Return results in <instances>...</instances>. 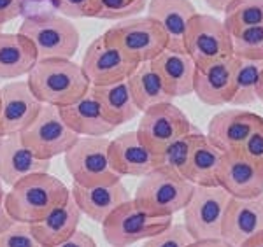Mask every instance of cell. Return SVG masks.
<instances>
[{"label": "cell", "mask_w": 263, "mask_h": 247, "mask_svg": "<svg viewBox=\"0 0 263 247\" xmlns=\"http://www.w3.org/2000/svg\"><path fill=\"white\" fill-rule=\"evenodd\" d=\"M172 218H156L144 212L134 200L114 208L102 223V233L111 247H130L167 230Z\"/></svg>", "instance_id": "obj_6"}, {"label": "cell", "mask_w": 263, "mask_h": 247, "mask_svg": "<svg viewBox=\"0 0 263 247\" xmlns=\"http://www.w3.org/2000/svg\"><path fill=\"white\" fill-rule=\"evenodd\" d=\"M263 74V62L239 60L235 74V88L230 100L232 107H244L258 100V84Z\"/></svg>", "instance_id": "obj_29"}, {"label": "cell", "mask_w": 263, "mask_h": 247, "mask_svg": "<svg viewBox=\"0 0 263 247\" xmlns=\"http://www.w3.org/2000/svg\"><path fill=\"white\" fill-rule=\"evenodd\" d=\"M23 9V0H0V27L16 20Z\"/></svg>", "instance_id": "obj_38"}, {"label": "cell", "mask_w": 263, "mask_h": 247, "mask_svg": "<svg viewBox=\"0 0 263 247\" xmlns=\"http://www.w3.org/2000/svg\"><path fill=\"white\" fill-rule=\"evenodd\" d=\"M263 123L260 114L244 109H227L214 114L207 126L205 137L221 153H235L242 147L251 131Z\"/></svg>", "instance_id": "obj_15"}, {"label": "cell", "mask_w": 263, "mask_h": 247, "mask_svg": "<svg viewBox=\"0 0 263 247\" xmlns=\"http://www.w3.org/2000/svg\"><path fill=\"white\" fill-rule=\"evenodd\" d=\"M230 198V195L219 186L214 188L195 186L188 205L182 208L184 214L182 224L193 240L221 238L224 212Z\"/></svg>", "instance_id": "obj_9"}, {"label": "cell", "mask_w": 263, "mask_h": 247, "mask_svg": "<svg viewBox=\"0 0 263 247\" xmlns=\"http://www.w3.org/2000/svg\"><path fill=\"white\" fill-rule=\"evenodd\" d=\"M83 212L79 211L78 203L72 195L62 203L54 207L44 219L35 224H30L33 237L42 247L57 245L60 242L67 240L69 237L78 232V226L81 223Z\"/></svg>", "instance_id": "obj_24"}, {"label": "cell", "mask_w": 263, "mask_h": 247, "mask_svg": "<svg viewBox=\"0 0 263 247\" xmlns=\"http://www.w3.org/2000/svg\"><path fill=\"white\" fill-rule=\"evenodd\" d=\"M70 195V189L49 172L32 174L21 179L4 195V205L16 223L35 224L62 205Z\"/></svg>", "instance_id": "obj_2"}, {"label": "cell", "mask_w": 263, "mask_h": 247, "mask_svg": "<svg viewBox=\"0 0 263 247\" xmlns=\"http://www.w3.org/2000/svg\"><path fill=\"white\" fill-rule=\"evenodd\" d=\"M60 114L67 126L79 137H105L116 130V126L105 118L104 109L91 88L83 99L67 107H60Z\"/></svg>", "instance_id": "obj_21"}, {"label": "cell", "mask_w": 263, "mask_h": 247, "mask_svg": "<svg viewBox=\"0 0 263 247\" xmlns=\"http://www.w3.org/2000/svg\"><path fill=\"white\" fill-rule=\"evenodd\" d=\"M2 140H4V137H0V144H2Z\"/></svg>", "instance_id": "obj_46"}, {"label": "cell", "mask_w": 263, "mask_h": 247, "mask_svg": "<svg viewBox=\"0 0 263 247\" xmlns=\"http://www.w3.org/2000/svg\"><path fill=\"white\" fill-rule=\"evenodd\" d=\"M79 65L91 86H109L128 79L139 63L100 35L88 46Z\"/></svg>", "instance_id": "obj_12"}, {"label": "cell", "mask_w": 263, "mask_h": 247, "mask_svg": "<svg viewBox=\"0 0 263 247\" xmlns=\"http://www.w3.org/2000/svg\"><path fill=\"white\" fill-rule=\"evenodd\" d=\"M109 163L120 177H144L162 165L160 156L151 153L137 131H125L109 142Z\"/></svg>", "instance_id": "obj_16"}, {"label": "cell", "mask_w": 263, "mask_h": 247, "mask_svg": "<svg viewBox=\"0 0 263 247\" xmlns=\"http://www.w3.org/2000/svg\"><path fill=\"white\" fill-rule=\"evenodd\" d=\"M37 62V51L27 37L20 32H0V79H20L28 75Z\"/></svg>", "instance_id": "obj_25"}, {"label": "cell", "mask_w": 263, "mask_h": 247, "mask_svg": "<svg viewBox=\"0 0 263 247\" xmlns=\"http://www.w3.org/2000/svg\"><path fill=\"white\" fill-rule=\"evenodd\" d=\"M0 247H42L33 237L30 224L14 223L9 230L0 233Z\"/></svg>", "instance_id": "obj_35"}, {"label": "cell", "mask_w": 263, "mask_h": 247, "mask_svg": "<svg viewBox=\"0 0 263 247\" xmlns=\"http://www.w3.org/2000/svg\"><path fill=\"white\" fill-rule=\"evenodd\" d=\"M2 195H6V193H4V184H2V181H0V197H2Z\"/></svg>", "instance_id": "obj_45"}, {"label": "cell", "mask_w": 263, "mask_h": 247, "mask_svg": "<svg viewBox=\"0 0 263 247\" xmlns=\"http://www.w3.org/2000/svg\"><path fill=\"white\" fill-rule=\"evenodd\" d=\"M130 88V93L134 97V102L137 105L139 112H144L153 105L165 104V102H172L174 99L163 88L162 79L151 67V62L139 63L134 74L126 79Z\"/></svg>", "instance_id": "obj_28"}, {"label": "cell", "mask_w": 263, "mask_h": 247, "mask_svg": "<svg viewBox=\"0 0 263 247\" xmlns=\"http://www.w3.org/2000/svg\"><path fill=\"white\" fill-rule=\"evenodd\" d=\"M51 160L37 158L23 144L21 135L4 137L0 144V181L6 186H14L21 179L32 174L49 172Z\"/></svg>", "instance_id": "obj_20"}, {"label": "cell", "mask_w": 263, "mask_h": 247, "mask_svg": "<svg viewBox=\"0 0 263 247\" xmlns=\"http://www.w3.org/2000/svg\"><path fill=\"white\" fill-rule=\"evenodd\" d=\"M147 7V0H93V18L123 21L135 18Z\"/></svg>", "instance_id": "obj_31"}, {"label": "cell", "mask_w": 263, "mask_h": 247, "mask_svg": "<svg viewBox=\"0 0 263 247\" xmlns=\"http://www.w3.org/2000/svg\"><path fill=\"white\" fill-rule=\"evenodd\" d=\"M239 247H263V232L256 233L254 237L248 238L244 244H240Z\"/></svg>", "instance_id": "obj_43"}, {"label": "cell", "mask_w": 263, "mask_h": 247, "mask_svg": "<svg viewBox=\"0 0 263 247\" xmlns=\"http://www.w3.org/2000/svg\"><path fill=\"white\" fill-rule=\"evenodd\" d=\"M184 51L197 67H203L219 58L232 56V37L223 21L211 14L193 16L186 30Z\"/></svg>", "instance_id": "obj_11"}, {"label": "cell", "mask_w": 263, "mask_h": 247, "mask_svg": "<svg viewBox=\"0 0 263 247\" xmlns=\"http://www.w3.org/2000/svg\"><path fill=\"white\" fill-rule=\"evenodd\" d=\"M41 107L27 79L6 83L0 88V137L21 134L37 118Z\"/></svg>", "instance_id": "obj_13"}, {"label": "cell", "mask_w": 263, "mask_h": 247, "mask_svg": "<svg viewBox=\"0 0 263 247\" xmlns=\"http://www.w3.org/2000/svg\"><path fill=\"white\" fill-rule=\"evenodd\" d=\"M27 83L41 104L58 109L83 99L91 88L79 63L60 58L39 60L28 72Z\"/></svg>", "instance_id": "obj_1"}, {"label": "cell", "mask_w": 263, "mask_h": 247, "mask_svg": "<svg viewBox=\"0 0 263 247\" xmlns=\"http://www.w3.org/2000/svg\"><path fill=\"white\" fill-rule=\"evenodd\" d=\"M258 100H261V102H263V74H261L260 84H258Z\"/></svg>", "instance_id": "obj_44"}, {"label": "cell", "mask_w": 263, "mask_h": 247, "mask_svg": "<svg viewBox=\"0 0 263 247\" xmlns=\"http://www.w3.org/2000/svg\"><path fill=\"white\" fill-rule=\"evenodd\" d=\"M14 223L16 221L11 218L6 205H4V195H2V197H0V233H4L6 230H9Z\"/></svg>", "instance_id": "obj_40"}, {"label": "cell", "mask_w": 263, "mask_h": 247, "mask_svg": "<svg viewBox=\"0 0 263 247\" xmlns=\"http://www.w3.org/2000/svg\"><path fill=\"white\" fill-rule=\"evenodd\" d=\"M197 9L190 0H149L147 18L160 25L167 37L168 51H184V37L188 25Z\"/></svg>", "instance_id": "obj_19"}, {"label": "cell", "mask_w": 263, "mask_h": 247, "mask_svg": "<svg viewBox=\"0 0 263 247\" xmlns=\"http://www.w3.org/2000/svg\"><path fill=\"white\" fill-rule=\"evenodd\" d=\"M192 130L188 116L172 102H165L144 110L135 131L144 146L160 156L172 142Z\"/></svg>", "instance_id": "obj_10"}, {"label": "cell", "mask_w": 263, "mask_h": 247, "mask_svg": "<svg viewBox=\"0 0 263 247\" xmlns=\"http://www.w3.org/2000/svg\"><path fill=\"white\" fill-rule=\"evenodd\" d=\"M237 153H240L246 158L263 165V123L251 131V135H249L248 140H246L242 147Z\"/></svg>", "instance_id": "obj_37"}, {"label": "cell", "mask_w": 263, "mask_h": 247, "mask_svg": "<svg viewBox=\"0 0 263 247\" xmlns=\"http://www.w3.org/2000/svg\"><path fill=\"white\" fill-rule=\"evenodd\" d=\"M91 91L99 99L105 118L116 128L135 119L139 114L126 81H120V83L109 84V86H91Z\"/></svg>", "instance_id": "obj_27"}, {"label": "cell", "mask_w": 263, "mask_h": 247, "mask_svg": "<svg viewBox=\"0 0 263 247\" xmlns=\"http://www.w3.org/2000/svg\"><path fill=\"white\" fill-rule=\"evenodd\" d=\"M20 135L25 146L42 160L65 155L79 139V135L63 121L60 109L46 104H42L37 118Z\"/></svg>", "instance_id": "obj_8"}, {"label": "cell", "mask_w": 263, "mask_h": 247, "mask_svg": "<svg viewBox=\"0 0 263 247\" xmlns=\"http://www.w3.org/2000/svg\"><path fill=\"white\" fill-rule=\"evenodd\" d=\"M109 142L107 137H79L65 153V165L74 184L93 188L121 181L109 163Z\"/></svg>", "instance_id": "obj_5"}, {"label": "cell", "mask_w": 263, "mask_h": 247, "mask_svg": "<svg viewBox=\"0 0 263 247\" xmlns=\"http://www.w3.org/2000/svg\"><path fill=\"white\" fill-rule=\"evenodd\" d=\"M51 247H97V244L91 235H88V233L79 232L78 230V232H76L72 237L67 238V240H63L57 245H51Z\"/></svg>", "instance_id": "obj_39"}, {"label": "cell", "mask_w": 263, "mask_h": 247, "mask_svg": "<svg viewBox=\"0 0 263 247\" xmlns=\"http://www.w3.org/2000/svg\"><path fill=\"white\" fill-rule=\"evenodd\" d=\"M203 2H205L207 6L211 7V9H214V11H218V12H223L232 2H235V0H203Z\"/></svg>", "instance_id": "obj_42"}, {"label": "cell", "mask_w": 263, "mask_h": 247, "mask_svg": "<svg viewBox=\"0 0 263 247\" xmlns=\"http://www.w3.org/2000/svg\"><path fill=\"white\" fill-rule=\"evenodd\" d=\"M239 58L227 56L211 62L203 67H197L193 81V93L202 104L209 107H221L230 104L235 88V74Z\"/></svg>", "instance_id": "obj_14"}, {"label": "cell", "mask_w": 263, "mask_h": 247, "mask_svg": "<svg viewBox=\"0 0 263 247\" xmlns=\"http://www.w3.org/2000/svg\"><path fill=\"white\" fill-rule=\"evenodd\" d=\"M20 33L33 44L39 60H72L81 35L70 20L58 14H33L25 18Z\"/></svg>", "instance_id": "obj_4"}, {"label": "cell", "mask_w": 263, "mask_h": 247, "mask_svg": "<svg viewBox=\"0 0 263 247\" xmlns=\"http://www.w3.org/2000/svg\"><path fill=\"white\" fill-rule=\"evenodd\" d=\"M188 247H232L223 238H211V240H193Z\"/></svg>", "instance_id": "obj_41"}, {"label": "cell", "mask_w": 263, "mask_h": 247, "mask_svg": "<svg viewBox=\"0 0 263 247\" xmlns=\"http://www.w3.org/2000/svg\"><path fill=\"white\" fill-rule=\"evenodd\" d=\"M70 195L74 197L79 211L99 224L107 219V216L114 208L132 200L130 191L126 189V186L121 181L107 186H93V188L72 184Z\"/></svg>", "instance_id": "obj_22"}, {"label": "cell", "mask_w": 263, "mask_h": 247, "mask_svg": "<svg viewBox=\"0 0 263 247\" xmlns=\"http://www.w3.org/2000/svg\"><path fill=\"white\" fill-rule=\"evenodd\" d=\"M223 160V153L207 140L205 135H200L190 156L182 177L190 181L193 186H205L214 188L218 186V170Z\"/></svg>", "instance_id": "obj_26"}, {"label": "cell", "mask_w": 263, "mask_h": 247, "mask_svg": "<svg viewBox=\"0 0 263 247\" xmlns=\"http://www.w3.org/2000/svg\"><path fill=\"white\" fill-rule=\"evenodd\" d=\"M260 232H263V193L254 198H230L223 219V240L239 247Z\"/></svg>", "instance_id": "obj_18"}, {"label": "cell", "mask_w": 263, "mask_h": 247, "mask_svg": "<svg viewBox=\"0 0 263 247\" xmlns=\"http://www.w3.org/2000/svg\"><path fill=\"white\" fill-rule=\"evenodd\" d=\"M200 135H202V131L193 128L190 134L182 135L181 139H177L176 142H172L171 146L160 155V161H162L160 167L172 168L174 172H177L182 176V172H184L186 165H188V161H190V156H192V153H193L195 144H197V140L200 139Z\"/></svg>", "instance_id": "obj_32"}, {"label": "cell", "mask_w": 263, "mask_h": 247, "mask_svg": "<svg viewBox=\"0 0 263 247\" xmlns=\"http://www.w3.org/2000/svg\"><path fill=\"white\" fill-rule=\"evenodd\" d=\"M63 18H93V0H54Z\"/></svg>", "instance_id": "obj_36"}, {"label": "cell", "mask_w": 263, "mask_h": 247, "mask_svg": "<svg viewBox=\"0 0 263 247\" xmlns=\"http://www.w3.org/2000/svg\"><path fill=\"white\" fill-rule=\"evenodd\" d=\"M223 12V25L230 35L244 28L263 27V0H235Z\"/></svg>", "instance_id": "obj_30"}, {"label": "cell", "mask_w": 263, "mask_h": 247, "mask_svg": "<svg viewBox=\"0 0 263 247\" xmlns=\"http://www.w3.org/2000/svg\"><path fill=\"white\" fill-rule=\"evenodd\" d=\"M151 67L162 79L163 88L172 99L188 97L193 93L197 65L188 53L165 49L151 62Z\"/></svg>", "instance_id": "obj_23"}, {"label": "cell", "mask_w": 263, "mask_h": 247, "mask_svg": "<svg viewBox=\"0 0 263 247\" xmlns=\"http://www.w3.org/2000/svg\"><path fill=\"white\" fill-rule=\"evenodd\" d=\"M105 41L137 63L153 62L167 49V37L151 18H130L112 25L104 33Z\"/></svg>", "instance_id": "obj_7"}, {"label": "cell", "mask_w": 263, "mask_h": 247, "mask_svg": "<svg viewBox=\"0 0 263 247\" xmlns=\"http://www.w3.org/2000/svg\"><path fill=\"white\" fill-rule=\"evenodd\" d=\"M218 186L232 198H254L263 193V165L240 153H223Z\"/></svg>", "instance_id": "obj_17"}, {"label": "cell", "mask_w": 263, "mask_h": 247, "mask_svg": "<svg viewBox=\"0 0 263 247\" xmlns=\"http://www.w3.org/2000/svg\"><path fill=\"white\" fill-rule=\"evenodd\" d=\"M192 242L193 238L184 228V224L172 223L167 230L144 240L141 247H188Z\"/></svg>", "instance_id": "obj_34"}, {"label": "cell", "mask_w": 263, "mask_h": 247, "mask_svg": "<svg viewBox=\"0 0 263 247\" xmlns=\"http://www.w3.org/2000/svg\"><path fill=\"white\" fill-rule=\"evenodd\" d=\"M0 32H2V27H0Z\"/></svg>", "instance_id": "obj_47"}, {"label": "cell", "mask_w": 263, "mask_h": 247, "mask_svg": "<svg viewBox=\"0 0 263 247\" xmlns=\"http://www.w3.org/2000/svg\"><path fill=\"white\" fill-rule=\"evenodd\" d=\"M232 53L239 60L263 62V27L232 33Z\"/></svg>", "instance_id": "obj_33"}, {"label": "cell", "mask_w": 263, "mask_h": 247, "mask_svg": "<svg viewBox=\"0 0 263 247\" xmlns=\"http://www.w3.org/2000/svg\"><path fill=\"white\" fill-rule=\"evenodd\" d=\"M193 189L195 186L181 174L167 167H158L141 177L132 200L149 216L172 218L188 205Z\"/></svg>", "instance_id": "obj_3"}]
</instances>
